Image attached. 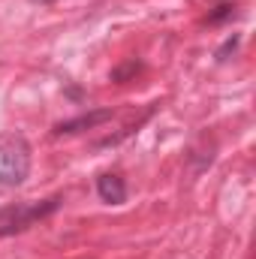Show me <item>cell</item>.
<instances>
[{
  "label": "cell",
  "mask_w": 256,
  "mask_h": 259,
  "mask_svg": "<svg viewBox=\"0 0 256 259\" xmlns=\"http://www.w3.org/2000/svg\"><path fill=\"white\" fill-rule=\"evenodd\" d=\"M30 175V145L21 133L0 136V184L18 187Z\"/></svg>",
  "instance_id": "cell-1"
},
{
  "label": "cell",
  "mask_w": 256,
  "mask_h": 259,
  "mask_svg": "<svg viewBox=\"0 0 256 259\" xmlns=\"http://www.w3.org/2000/svg\"><path fill=\"white\" fill-rule=\"evenodd\" d=\"M61 205V196H52L46 202H33V205H15V208H3L0 211V235H12V232H21L27 226H33L36 220L55 214Z\"/></svg>",
  "instance_id": "cell-2"
},
{
  "label": "cell",
  "mask_w": 256,
  "mask_h": 259,
  "mask_svg": "<svg viewBox=\"0 0 256 259\" xmlns=\"http://www.w3.org/2000/svg\"><path fill=\"white\" fill-rule=\"evenodd\" d=\"M112 121V109H94V112H84L78 118H69V121H61L55 127V136H72V133H81V130H94L100 124Z\"/></svg>",
  "instance_id": "cell-3"
},
{
  "label": "cell",
  "mask_w": 256,
  "mask_h": 259,
  "mask_svg": "<svg viewBox=\"0 0 256 259\" xmlns=\"http://www.w3.org/2000/svg\"><path fill=\"white\" fill-rule=\"evenodd\" d=\"M97 193L103 202H109V205H121L124 199H127V184H124V178L121 175H100L97 178Z\"/></svg>",
  "instance_id": "cell-4"
},
{
  "label": "cell",
  "mask_w": 256,
  "mask_h": 259,
  "mask_svg": "<svg viewBox=\"0 0 256 259\" xmlns=\"http://www.w3.org/2000/svg\"><path fill=\"white\" fill-rule=\"evenodd\" d=\"M139 69H142V64L133 58V61H127V64H121L118 69H112V81H127V78H133Z\"/></svg>",
  "instance_id": "cell-5"
},
{
  "label": "cell",
  "mask_w": 256,
  "mask_h": 259,
  "mask_svg": "<svg viewBox=\"0 0 256 259\" xmlns=\"http://www.w3.org/2000/svg\"><path fill=\"white\" fill-rule=\"evenodd\" d=\"M232 15H235V6H232V3H223V6H217V12L208 15V24H220V21L232 18Z\"/></svg>",
  "instance_id": "cell-6"
},
{
  "label": "cell",
  "mask_w": 256,
  "mask_h": 259,
  "mask_svg": "<svg viewBox=\"0 0 256 259\" xmlns=\"http://www.w3.org/2000/svg\"><path fill=\"white\" fill-rule=\"evenodd\" d=\"M235 49H238V36H232V39H226V42L220 46V52H217V61H226V58H229V55H232Z\"/></svg>",
  "instance_id": "cell-7"
},
{
  "label": "cell",
  "mask_w": 256,
  "mask_h": 259,
  "mask_svg": "<svg viewBox=\"0 0 256 259\" xmlns=\"http://www.w3.org/2000/svg\"><path fill=\"white\" fill-rule=\"evenodd\" d=\"M33 3H55V0H33Z\"/></svg>",
  "instance_id": "cell-8"
}]
</instances>
